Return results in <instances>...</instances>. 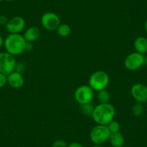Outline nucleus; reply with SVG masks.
<instances>
[{"label": "nucleus", "mask_w": 147, "mask_h": 147, "mask_svg": "<svg viewBox=\"0 0 147 147\" xmlns=\"http://www.w3.org/2000/svg\"><path fill=\"white\" fill-rule=\"evenodd\" d=\"M34 46H33V44H32V43H31V42H26V43H25V51H31L33 49Z\"/></svg>", "instance_id": "obj_24"}, {"label": "nucleus", "mask_w": 147, "mask_h": 147, "mask_svg": "<svg viewBox=\"0 0 147 147\" xmlns=\"http://www.w3.org/2000/svg\"><path fill=\"white\" fill-rule=\"evenodd\" d=\"M144 112V106L143 103L136 102L132 107V113L135 116H141Z\"/></svg>", "instance_id": "obj_17"}, {"label": "nucleus", "mask_w": 147, "mask_h": 147, "mask_svg": "<svg viewBox=\"0 0 147 147\" xmlns=\"http://www.w3.org/2000/svg\"><path fill=\"white\" fill-rule=\"evenodd\" d=\"M25 70V65L23 62L20 61V62H17L16 66H15V71H18L19 73L22 74Z\"/></svg>", "instance_id": "obj_21"}, {"label": "nucleus", "mask_w": 147, "mask_h": 147, "mask_svg": "<svg viewBox=\"0 0 147 147\" xmlns=\"http://www.w3.org/2000/svg\"><path fill=\"white\" fill-rule=\"evenodd\" d=\"M7 84V76L0 73V89L5 87Z\"/></svg>", "instance_id": "obj_22"}, {"label": "nucleus", "mask_w": 147, "mask_h": 147, "mask_svg": "<svg viewBox=\"0 0 147 147\" xmlns=\"http://www.w3.org/2000/svg\"><path fill=\"white\" fill-rule=\"evenodd\" d=\"M92 147H104V146H102V144H94V145L92 146Z\"/></svg>", "instance_id": "obj_28"}, {"label": "nucleus", "mask_w": 147, "mask_h": 147, "mask_svg": "<svg viewBox=\"0 0 147 147\" xmlns=\"http://www.w3.org/2000/svg\"><path fill=\"white\" fill-rule=\"evenodd\" d=\"M94 107L91 102L87 103L84 105H81V112L84 115H87V116H91L93 113V110H94Z\"/></svg>", "instance_id": "obj_18"}, {"label": "nucleus", "mask_w": 147, "mask_h": 147, "mask_svg": "<svg viewBox=\"0 0 147 147\" xmlns=\"http://www.w3.org/2000/svg\"><path fill=\"white\" fill-rule=\"evenodd\" d=\"M144 29H145L146 32V33H147V19H146V20L145 21V23H144Z\"/></svg>", "instance_id": "obj_27"}, {"label": "nucleus", "mask_w": 147, "mask_h": 147, "mask_svg": "<svg viewBox=\"0 0 147 147\" xmlns=\"http://www.w3.org/2000/svg\"><path fill=\"white\" fill-rule=\"evenodd\" d=\"M56 31H57V33L59 36L65 38V37H68L70 35L71 29L68 24L61 23L59 26L58 27Z\"/></svg>", "instance_id": "obj_15"}, {"label": "nucleus", "mask_w": 147, "mask_h": 147, "mask_svg": "<svg viewBox=\"0 0 147 147\" xmlns=\"http://www.w3.org/2000/svg\"><path fill=\"white\" fill-rule=\"evenodd\" d=\"M115 109L110 103H100L95 106L92 115L93 121L96 124L107 125L114 120Z\"/></svg>", "instance_id": "obj_1"}, {"label": "nucleus", "mask_w": 147, "mask_h": 147, "mask_svg": "<svg viewBox=\"0 0 147 147\" xmlns=\"http://www.w3.org/2000/svg\"><path fill=\"white\" fill-rule=\"evenodd\" d=\"M97 97L100 103H108L110 100V94L105 89L97 92Z\"/></svg>", "instance_id": "obj_16"}, {"label": "nucleus", "mask_w": 147, "mask_h": 147, "mask_svg": "<svg viewBox=\"0 0 147 147\" xmlns=\"http://www.w3.org/2000/svg\"><path fill=\"white\" fill-rule=\"evenodd\" d=\"M26 41L21 34H9L5 38L4 46L7 53L19 56L25 52Z\"/></svg>", "instance_id": "obj_2"}, {"label": "nucleus", "mask_w": 147, "mask_h": 147, "mask_svg": "<svg viewBox=\"0 0 147 147\" xmlns=\"http://www.w3.org/2000/svg\"><path fill=\"white\" fill-rule=\"evenodd\" d=\"M134 49L136 52L141 54H146L147 53V38L146 37L139 36L135 39L134 43Z\"/></svg>", "instance_id": "obj_13"}, {"label": "nucleus", "mask_w": 147, "mask_h": 147, "mask_svg": "<svg viewBox=\"0 0 147 147\" xmlns=\"http://www.w3.org/2000/svg\"><path fill=\"white\" fill-rule=\"evenodd\" d=\"M145 63V56L138 52H132L125 57L124 66L129 71H136Z\"/></svg>", "instance_id": "obj_7"}, {"label": "nucleus", "mask_w": 147, "mask_h": 147, "mask_svg": "<svg viewBox=\"0 0 147 147\" xmlns=\"http://www.w3.org/2000/svg\"><path fill=\"white\" fill-rule=\"evenodd\" d=\"M67 147H84L82 144L79 142H72L71 144H68Z\"/></svg>", "instance_id": "obj_25"}, {"label": "nucleus", "mask_w": 147, "mask_h": 147, "mask_svg": "<svg viewBox=\"0 0 147 147\" xmlns=\"http://www.w3.org/2000/svg\"><path fill=\"white\" fill-rule=\"evenodd\" d=\"M7 84L13 89H20L25 84V80L22 74L18 71H12L7 75Z\"/></svg>", "instance_id": "obj_11"}, {"label": "nucleus", "mask_w": 147, "mask_h": 147, "mask_svg": "<svg viewBox=\"0 0 147 147\" xmlns=\"http://www.w3.org/2000/svg\"><path fill=\"white\" fill-rule=\"evenodd\" d=\"M94 91L89 85H81L74 92V99L78 104L84 105L92 101Z\"/></svg>", "instance_id": "obj_6"}, {"label": "nucleus", "mask_w": 147, "mask_h": 147, "mask_svg": "<svg viewBox=\"0 0 147 147\" xmlns=\"http://www.w3.org/2000/svg\"><path fill=\"white\" fill-rule=\"evenodd\" d=\"M3 1H6V2H12L14 0H3Z\"/></svg>", "instance_id": "obj_29"}, {"label": "nucleus", "mask_w": 147, "mask_h": 147, "mask_svg": "<svg viewBox=\"0 0 147 147\" xmlns=\"http://www.w3.org/2000/svg\"><path fill=\"white\" fill-rule=\"evenodd\" d=\"M9 19L5 15H0V25H6L7 24Z\"/></svg>", "instance_id": "obj_23"}, {"label": "nucleus", "mask_w": 147, "mask_h": 147, "mask_svg": "<svg viewBox=\"0 0 147 147\" xmlns=\"http://www.w3.org/2000/svg\"><path fill=\"white\" fill-rule=\"evenodd\" d=\"M60 24V18L54 12H48L42 15L41 25L43 28H44L47 30H56Z\"/></svg>", "instance_id": "obj_8"}, {"label": "nucleus", "mask_w": 147, "mask_h": 147, "mask_svg": "<svg viewBox=\"0 0 147 147\" xmlns=\"http://www.w3.org/2000/svg\"><path fill=\"white\" fill-rule=\"evenodd\" d=\"M131 94L137 102L146 103L147 101V86L142 83L134 84L131 88Z\"/></svg>", "instance_id": "obj_10"}, {"label": "nucleus", "mask_w": 147, "mask_h": 147, "mask_svg": "<svg viewBox=\"0 0 147 147\" xmlns=\"http://www.w3.org/2000/svg\"><path fill=\"white\" fill-rule=\"evenodd\" d=\"M22 35L25 41L33 43L40 38V30L37 26H30L27 28Z\"/></svg>", "instance_id": "obj_12"}, {"label": "nucleus", "mask_w": 147, "mask_h": 147, "mask_svg": "<svg viewBox=\"0 0 147 147\" xmlns=\"http://www.w3.org/2000/svg\"><path fill=\"white\" fill-rule=\"evenodd\" d=\"M107 127H108L111 134L120 132V129H121V125H120L119 123L116 121H114V120H113L111 122L109 123Z\"/></svg>", "instance_id": "obj_19"}, {"label": "nucleus", "mask_w": 147, "mask_h": 147, "mask_svg": "<svg viewBox=\"0 0 147 147\" xmlns=\"http://www.w3.org/2000/svg\"><path fill=\"white\" fill-rule=\"evenodd\" d=\"M5 27L9 34H20L25 28V20L20 16L13 17L9 20Z\"/></svg>", "instance_id": "obj_9"}, {"label": "nucleus", "mask_w": 147, "mask_h": 147, "mask_svg": "<svg viewBox=\"0 0 147 147\" xmlns=\"http://www.w3.org/2000/svg\"><path fill=\"white\" fill-rule=\"evenodd\" d=\"M146 107H147V101L146 102Z\"/></svg>", "instance_id": "obj_30"}, {"label": "nucleus", "mask_w": 147, "mask_h": 147, "mask_svg": "<svg viewBox=\"0 0 147 147\" xmlns=\"http://www.w3.org/2000/svg\"><path fill=\"white\" fill-rule=\"evenodd\" d=\"M4 42H5V39L3 38L2 35H0V49L4 46Z\"/></svg>", "instance_id": "obj_26"}, {"label": "nucleus", "mask_w": 147, "mask_h": 147, "mask_svg": "<svg viewBox=\"0 0 147 147\" xmlns=\"http://www.w3.org/2000/svg\"><path fill=\"white\" fill-rule=\"evenodd\" d=\"M108 141L113 147H123L125 144V138L120 132L110 134Z\"/></svg>", "instance_id": "obj_14"}, {"label": "nucleus", "mask_w": 147, "mask_h": 147, "mask_svg": "<svg viewBox=\"0 0 147 147\" xmlns=\"http://www.w3.org/2000/svg\"><path fill=\"white\" fill-rule=\"evenodd\" d=\"M17 61L15 56L5 52H0V73L7 76L15 71Z\"/></svg>", "instance_id": "obj_5"}, {"label": "nucleus", "mask_w": 147, "mask_h": 147, "mask_svg": "<svg viewBox=\"0 0 147 147\" xmlns=\"http://www.w3.org/2000/svg\"><path fill=\"white\" fill-rule=\"evenodd\" d=\"M111 134L107 125L97 124L90 132V138L94 144H102L108 141Z\"/></svg>", "instance_id": "obj_4"}, {"label": "nucleus", "mask_w": 147, "mask_h": 147, "mask_svg": "<svg viewBox=\"0 0 147 147\" xmlns=\"http://www.w3.org/2000/svg\"><path fill=\"white\" fill-rule=\"evenodd\" d=\"M110 82V77L108 74L105 71L98 70L93 72L89 79L88 85L94 91L99 92L105 90Z\"/></svg>", "instance_id": "obj_3"}, {"label": "nucleus", "mask_w": 147, "mask_h": 147, "mask_svg": "<svg viewBox=\"0 0 147 147\" xmlns=\"http://www.w3.org/2000/svg\"><path fill=\"white\" fill-rule=\"evenodd\" d=\"M67 142L64 140L58 139L56 140L52 144V147H67Z\"/></svg>", "instance_id": "obj_20"}]
</instances>
